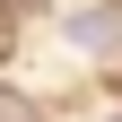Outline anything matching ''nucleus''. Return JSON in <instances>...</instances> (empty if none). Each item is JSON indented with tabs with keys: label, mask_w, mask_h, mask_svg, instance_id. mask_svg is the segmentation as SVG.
Returning a JSON list of instances; mask_svg holds the SVG:
<instances>
[{
	"label": "nucleus",
	"mask_w": 122,
	"mask_h": 122,
	"mask_svg": "<svg viewBox=\"0 0 122 122\" xmlns=\"http://www.w3.org/2000/svg\"><path fill=\"white\" fill-rule=\"evenodd\" d=\"M0 96H9V87H0Z\"/></svg>",
	"instance_id": "20e7f679"
},
{
	"label": "nucleus",
	"mask_w": 122,
	"mask_h": 122,
	"mask_svg": "<svg viewBox=\"0 0 122 122\" xmlns=\"http://www.w3.org/2000/svg\"><path fill=\"white\" fill-rule=\"evenodd\" d=\"M18 35H26V9H18V0H0V70H9V52H18Z\"/></svg>",
	"instance_id": "f03ea898"
},
{
	"label": "nucleus",
	"mask_w": 122,
	"mask_h": 122,
	"mask_svg": "<svg viewBox=\"0 0 122 122\" xmlns=\"http://www.w3.org/2000/svg\"><path fill=\"white\" fill-rule=\"evenodd\" d=\"M18 9H52V0H18Z\"/></svg>",
	"instance_id": "7ed1b4c3"
},
{
	"label": "nucleus",
	"mask_w": 122,
	"mask_h": 122,
	"mask_svg": "<svg viewBox=\"0 0 122 122\" xmlns=\"http://www.w3.org/2000/svg\"><path fill=\"white\" fill-rule=\"evenodd\" d=\"M61 35H70V52L113 61V52H122V9H113V0H96V9H70V18H61Z\"/></svg>",
	"instance_id": "f257e3e1"
}]
</instances>
